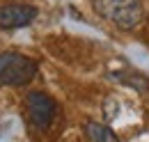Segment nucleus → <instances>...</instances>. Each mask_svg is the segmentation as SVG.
Here are the masks:
<instances>
[{
	"label": "nucleus",
	"instance_id": "nucleus-2",
	"mask_svg": "<svg viewBox=\"0 0 149 142\" xmlns=\"http://www.w3.org/2000/svg\"><path fill=\"white\" fill-rule=\"evenodd\" d=\"M37 76V62L21 53H0V87H23Z\"/></svg>",
	"mask_w": 149,
	"mask_h": 142
},
{
	"label": "nucleus",
	"instance_id": "nucleus-5",
	"mask_svg": "<svg viewBox=\"0 0 149 142\" xmlns=\"http://www.w3.org/2000/svg\"><path fill=\"white\" fill-rule=\"evenodd\" d=\"M85 135L90 142H119L117 135L101 122H87L85 124Z\"/></svg>",
	"mask_w": 149,
	"mask_h": 142
},
{
	"label": "nucleus",
	"instance_id": "nucleus-4",
	"mask_svg": "<svg viewBox=\"0 0 149 142\" xmlns=\"http://www.w3.org/2000/svg\"><path fill=\"white\" fill-rule=\"evenodd\" d=\"M37 18V7L25 2H9L0 5V30H16L25 28Z\"/></svg>",
	"mask_w": 149,
	"mask_h": 142
},
{
	"label": "nucleus",
	"instance_id": "nucleus-1",
	"mask_svg": "<svg viewBox=\"0 0 149 142\" xmlns=\"http://www.w3.org/2000/svg\"><path fill=\"white\" fill-rule=\"evenodd\" d=\"M92 7L103 21L119 30H133L145 16L140 0H92Z\"/></svg>",
	"mask_w": 149,
	"mask_h": 142
},
{
	"label": "nucleus",
	"instance_id": "nucleus-3",
	"mask_svg": "<svg viewBox=\"0 0 149 142\" xmlns=\"http://www.w3.org/2000/svg\"><path fill=\"white\" fill-rule=\"evenodd\" d=\"M57 103L53 96H48L46 92H28L25 96V119L32 128H48L51 122L55 119Z\"/></svg>",
	"mask_w": 149,
	"mask_h": 142
}]
</instances>
